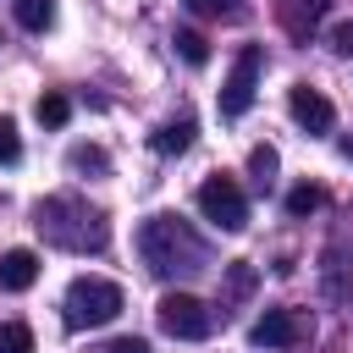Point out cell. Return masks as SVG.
<instances>
[{
  "label": "cell",
  "mask_w": 353,
  "mask_h": 353,
  "mask_svg": "<svg viewBox=\"0 0 353 353\" xmlns=\"http://www.w3.org/2000/svg\"><path fill=\"white\" fill-rule=\"evenodd\" d=\"M320 204H325V193H320L314 182H298V188L287 193V215H314Z\"/></svg>",
  "instance_id": "19"
},
{
  "label": "cell",
  "mask_w": 353,
  "mask_h": 353,
  "mask_svg": "<svg viewBox=\"0 0 353 353\" xmlns=\"http://www.w3.org/2000/svg\"><path fill=\"white\" fill-rule=\"evenodd\" d=\"M254 281H259V270H254L248 259H232V265H226V281H221V303H243V298L254 292Z\"/></svg>",
  "instance_id": "13"
},
{
  "label": "cell",
  "mask_w": 353,
  "mask_h": 353,
  "mask_svg": "<svg viewBox=\"0 0 353 353\" xmlns=\"http://www.w3.org/2000/svg\"><path fill=\"white\" fill-rule=\"evenodd\" d=\"M61 309H66V325L72 331H94V325H110L127 309V298H121V287L110 276H77L66 287V303Z\"/></svg>",
  "instance_id": "3"
},
{
  "label": "cell",
  "mask_w": 353,
  "mask_h": 353,
  "mask_svg": "<svg viewBox=\"0 0 353 353\" xmlns=\"http://www.w3.org/2000/svg\"><path fill=\"white\" fill-rule=\"evenodd\" d=\"M66 165H72L77 176H105V171H110V154H105L99 143H77V149L66 154Z\"/></svg>",
  "instance_id": "14"
},
{
  "label": "cell",
  "mask_w": 353,
  "mask_h": 353,
  "mask_svg": "<svg viewBox=\"0 0 353 353\" xmlns=\"http://www.w3.org/2000/svg\"><path fill=\"white\" fill-rule=\"evenodd\" d=\"M33 226H39L44 243H55V248H66V254H99V248L110 243L105 210H94V204L77 199V193H50V199H39V204H33Z\"/></svg>",
  "instance_id": "2"
},
{
  "label": "cell",
  "mask_w": 353,
  "mask_h": 353,
  "mask_svg": "<svg viewBox=\"0 0 353 353\" xmlns=\"http://www.w3.org/2000/svg\"><path fill=\"white\" fill-rule=\"evenodd\" d=\"M11 11H17V22H22L28 33H44V28H55V0H17Z\"/></svg>",
  "instance_id": "15"
},
{
  "label": "cell",
  "mask_w": 353,
  "mask_h": 353,
  "mask_svg": "<svg viewBox=\"0 0 353 353\" xmlns=\"http://www.w3.org/2000/svg\"><path fill=\"white\" fill-rule=\"evenodd\" d=\"M182 6H193L199 17H221V22H232V17L248 11V0H182Z\"/></svg>",
  "instance_id": "21"
},
{
  "label": "cell",
  "mask_w": 353,
  "mask_h": 353,
  "mask_svg": "<svg viewBox=\"0 0 353 353\" xmlns=\"http://www.w3.org/2000/svg\"><path fill=\"white\" fill-rule=\"evenodd\" d=\"M171 44H176V55H182L188 66H204V61H210V39H204V33H193V28H176V33H171Z\"/></svg>",
  "instance_id": "16"
},
{
  "label": "cell",
  "mask_w": 353,
  "mask_h": 353,
  "mask_svg": "<svg viewBox=\"0 0 353 353\" xmlns=\"http://www.w3.org/2000/svg\"><path fill=\"white\" fill-rule=\"evenodd\" d=\"M0 353H33V331L22 320H0Z\"/></svg>",
  "instance_id": "20"
},
{
  "label": "cell",
  "mask_w": 353,
  "mask_h": 353,
  "mask_svg": "<svg viewBox=\"0 0 353 353\" xmlns=\"http://www.w3.org/2000/svg\"><path fill=\"white\" fill-rule=\"evenodd\" d=\"M105 353H149V342H143V336H116Z\"/></svg>",
  "instance_id": "24"
},
{
  "label": "cell",
  "mask_w": 353,
  "mask_h": 353,
  "mask_svg": "<svg viewBox=\"0 0 353 353\" xmlns=\"http://www.w3.org/2000/svg\"><path fill=\"white\" fill-rule=\"evenodd\" d=\"M303 336V314L298 309H265L254 325H248V342L254 347H292Z\"/></svg>",
  "instance_id": "8"
},
{
  "label": "cell",
  "mask_w": 353,
  "mask_h": 353,
  "mask_svg": "<svg viewBox=\"0 0 353 353\" xmlns=\"http://www.w3.org/2000/svg\"><path fill=\"white\" fill-rule=\"evenodd\" d=\"M33 116H39L44 127H66V116H72V99H66V94H39Z\"/></svg>",
  "instance_id": "17"
},
{
  "label": "cell",
  "mask_w": 353,
  "mask_h": 353,
  "mask_svg": "<svg viewBox=\"0 0 353 353\" xmlns=\"http://www.w3.org/2000/svg\"><path fill=\"white\" fill-rule=\"evenodd\" d=\"M199 215L210 226H221V232H243L248 226V199H243V188L232 176H204L199 182Z\"/></svg>",
  "instance_id": "6"
},
{
  "label": "cell",
  "mask_w": 353,
  "mask_h": 353,
  "mask_svg": "<svg viewBox=\"0 0 353 353\" xmlns=\"http://www.w3.org/2000/svg\"><path fill=\"white\" fill-rule=\"evenodd\" d=\"M22 160V138H17V121L0 116V165H17Z\"/></svg>",
  "instance_id": "22"
},
{
  "label": "cell",
  "mask_w": 353,
  "mask_h": 353,
  "mask_svg": "<svg viewBox=\"0 0 353 353\" xmlns=\"http://www.w3.org/2000/svg\"><path fill=\"white\" fill-rule=\"evenodd\" d=\"M331 50H336V55H353V22L331 28Z\"/></svg>",
  "instance_id": "23"
},
{
  "label": "cell",
  "mask_w": 353,
  "mask_h": 353,
  "mask_svg": "<svg viewBox=\"0 0 353 353\" xmlns=\"http://www.w3.org/2000/svg\"><path fill=\"white\" fill-rule=\"evenodd\" d=\"M276 165H281V154H276L270 143H259V149L248 154V171H254V182H259V188H270V182H276Z\"/></svg>",
  "instance_id": "18"
},
{
  "label": "cell",
  "mask_w": 353,
  "mask_h": 353,
  "mask_svg": "<svg viewBox=\"0 0 353 353\" xmlns=\"http://www.w3.org/2000/svg\"><path fill=\"white\" fill-rule=\"evenodd\" d=\"M154 320H160V331L176 336V342H204V336L215 331V309H210L204 298H193V292H165V298L154 303Z\"/></svg>",
  "instance_id": "4"
},
{
  "label": "cell",
  "mask_w": 353,
  "mask_h": 353,
  "mask_svg": "<svg viewBox=\"0 0 353 353\" xmlns=\"http://www.w3.org/2000/svg\"><path fill=\"white\" fill-rule=\"evenodd\" d=\"M138 259L149 265V276L160 281H188V276H204L215 265L210 243L182 221V215H149L138 226Z\"/></svg>",
  "instance_id": "1"
},
{
  "label": "cell",
  "mask_w": 353,
  "mask_h": 353,
  "mask_svg": "<svg viewBox=\"0 0 353 353\" xmlns=\"http://www.w3.org/2000/svg\"><path fill=\"white\" fill-rule=\"evenodd\" d=\"M193 132H199L193 116H176V121H165V127L154 132V149H160V154H188V149H193Z\"/></svg>",
  "instance_id": "12"
},
{
  "label": "cell",
  "mask_w": 353,
  "mask_h": 353,
  "mask_svg": "<svg viewBox=\"0 0 353 353\" xmlns=\"http://www.w3.org/2000/svg\"><path fill=\"white\" fill-rule=\"evenodd\" d=\"M287 110H292V121H298L309 138H325V132L336 127V110H331V99H325L320 88H309V83H298V88L287 94Z\"/></svg>",
  "instance_id": "7"
},
{
  "label": "cell",
  "mask_w": 353,
  "mask_h": 353,
  "mask_svg": "<svg viewBox=\"0 0 353 353\" xmlns=\"http://www.w3.org/2000/svg\"><path fill=\"white\" fill-rule=\"evenodd\" d=\"M39 281V254L33 248H6L0 254V287L6 292H28Z\"/></svg>",
  "instance_id": "10"
},
{
  "label": "cell",
  "mask_w": 353,
  "mask_h": 353,
  "mask_svg": "<svg viewBox=\"0 0 353 353\" xmlns=\"http://www.w3.org/2000/svg\"><path fill=\"white\" fill-rule=\"evenodd\" d=\"M276 22H281L292 39H309V33L325 22V0H276Z\"/></svg>",
  "instance_id": "9"
},
{
  "label": "cell",
  "mask_w": 353,
  "mask_h": 353,
  "mask_svg": "<svg viewBox=\"0 0 353 353\" xmlns=\"http://www.w3.org/2000/svg\"><path fill=\"white\" fill-rule=\"evenodd\" d=\"M347 270H353V254H347V243L336 237V243L325 248V298H347V281H342Z\"/></svg>",
  "instance_id": "11"
},
{
  "label": "cell",
  "mask_w": 353,
  "mask_h": 353,
  "mask_svg": "<svg viewBox=\"0 0 353 353\" xmlns=\"http://www.w3.org/2000/svg\"><path fill=\"white\" fill-rule=\"evenodd\" d=\"M259 72H265V50H259V44H243L237 61H232V72H226V83H221V116H226V121H237V116L254 105Z\"/></svg>",
  "instance_id": "5"
}]
</instances>
